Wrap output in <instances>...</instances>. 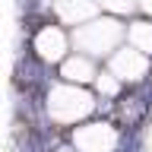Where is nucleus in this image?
Segmentation results:
<instances>
[{"label":"nucleus","instance_id":"obj_1","mask_svg":"<svg viewBox=\"0 0 152 152\" xmlns=\"http://www.w3.org/2000/svg\"><path fill=\"white\" fill-rule=\"evenodd\" d=\"M73 35V48L83 51V54L95 57V60H108V57L124 45L127 38V22L114 13H104V16H92L83 26L70 28Z\"/></svg>","mask_w":152,"mask_h":152},{"label":"nucleus","instance_id":"obj_2","mask_svg":"<svg viewBox=\"0 0 152 152\" xmlns=\"http://www.w3.org/2000/svg\"><path fill=\"white\" fill-rule=\"evenodd\" d=\"M117 136H121V127H114L111 121H98L95 114L64 133V140H70L79 152H114Z\"/></svg>","mask_w":152,"mask_h":152},{"label":"nucleus","instance_id":"obj_3","mask_svg":"<svg viewBox=\"0 0 152 152\" xmlns=\"http://www.w3.org/2000/svg\"><path fill=\"white\" fill-rule=\"evenodd\" d=\"M28 48L35 51L48 66H57L70 51H73V35H70V26L64 22H41V26L28 35Z\"/></svg>","mask_w":152,"mask_h":152},{"label":"nucleus","instance_id":"obj_4","mask_svg":"<svg viewBox=\"0 0 152 152\" xmlns=\"http://www.w3.org/2000/svg\"><path fill=\"white\" fill-rule=\"evenodd\" d=\"M104 64L111 66L127 86L130 83H142V79L152 76V57L146 54V51H140V48H133V45H121Z\"/></svg>","mask_w":152,"mask_h":152},{"label":"nucleus","instance_id":"obj_5","mask_svg":"<svg viewBox=\"0 0 152 152\" xmlns=\"http://www.w3.org/2000/svg\"><path fill=\"white\" fill-rule=\"evenodd\" d=\"M98 70H102V60H95V57L76 51V48L54 66L57 79H64V83H76V86H92L95 76H98Z\"/></svg>","mask_w":152,"mask_h":152},{"label":"nucleus","instance_id":"obj_6","mask_svg":"<svg viewBox=\"0 0 152 152\" xmlns=\"http://www.w3.org/2000/svg\"><path fill=\"white\" fill-rule=\"evenodd\" d=\"M127 38H130L133 48H140L152 57V19H136L127 26Z\"/></svg>","mask_w":152,"mask_h":152},{"label":"nucleus","instance_id":"obj_7","mask_svg":"<svg viewBox=\"0 0 152 152\" xmlns=\"http://www.w3.org/2000/svg\"><path fill=\"white\" fill-rule=\"evenodd\" d=\"M98 7L104 13H114V16H130V13L140 10V3L136 0H98Z\"/></svg>","mask_w":152,"mask_h":152},{"label":"nucleus","instance_id":"obj_8","mask_svg":"<svg viewBox=\"0 0 152 152\" xmlns=\"http://www.w3.org/2000/svg\"><path fill=\"white\" fill-rule=\"evenodd\" d=\"M136 3H140V10L146 13V16H152V0H136Z\"/></svg>","mask_w":152,"mask_h":152}]
</instances>
